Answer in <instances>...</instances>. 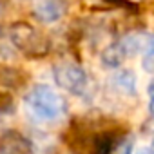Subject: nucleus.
Here are the masks:
<instances>
[{"mask_svg":"<svg viewBox=\"0 0 154 154\" xmlns=\"http://www.w3.org/2000/svg\"><path fill=\"white\" fill-rule=\"evenodd\" d=\"M27 114L40 123H56L67 112L65 98L49 85H35L24 98Z\"/></svg>","mask_w":154,"mask_h":154,"instance_id":"1","label":"nucleus"},{"mask_svg":"<svg viewBox=\"0 0 154 154\" xmlns=\"http://www.w3.org/2000/svg\"><path fill=\"white\" fill-rule=\"evenodd\" d=\"M9 40L11 44L27 58H44L51 51L49 38L40 33L35 26L27 22H15L9 27Z\"/></svg>","mask_w":154,"mask_h":154,"instance_id":"2","label":"nucleus"},{"mask_svg":"<svg viewBox=\"0 0 154 154\" xmlns=\"http://www.w3.org/2000/svg\"><path fill=\"white\" fill-rule=\"evenodd\" d=\"M89 154H132V138L118 123L96 127Z\"/></svg>","mask_w":154,"mask_h":154,"instance_id":"3","label":"nucleus"},{"mask_svg":"<svg viewBox=\"0 0 154 154\" xmlns=\"http://www.w3.org/2000/svg\"><path fill=\"white\" fill-rule=\"evenodd\" d=\"M53 78L56 85L71 94H85L89 87V76L85 69L76 62H58L53 67Z\"/></svg>","mask_w":154,"mask_h":154,"instance_id":"4","label":"nucleus"},{"mask_svg":"<svg viewBox=\"0 0 154 154\" xmlns=\"http://www.w3.org/2000/svg\"><path fill=\"white\" fill-rule=\"evenodd\" d=\"M0 154H35V145L20 131L8 129L0 136Z\"/></svg>","mask_w":154,"mask_h":154,"instance_id":"5","label":"nucleus"},{"mask_svg":"<svg viewBox=\"0 0 154 154\" xmlns=\"http://www.w3.org/2000/svg\"><path fill=\"white\" fill-rule=\"evenodd\" d=\"M33 13L42 24H56L65 13V2L63 0H36Z\"/></svg>","mask_w":154,"mask_h":154,"instance_id":"6","label":"nucleus"},{"mask_svg":"<svg viewBox=\"0 0 154 154\" xmlns=\"http://www.w3.org/2000/svg\"><path fill=\"white\" fill-rule=\"evenodd\" d=\"M109 85L120 93L122 96H136V76L132 71L129 69H123V71H118L111 76V80H109Z\"/></svg>","mask_w":154,"mask_h":154,"instance_id":"7","label":"nucleus"},{"mask_svg":"<svg viewBox=\"0 0 154 154\" xmlns=\"http://www.w3.org/2000/svg\"><path fill=\"white\" fill-rule=\"evenodd\" d=\"M26 76L20 69L11 65H0V85L4 89H20L26 85Z\"/></svg>","mask_w":154,"mask_h":154,"instance_id":"8","label":"nucleus"},{"mask_svg":"<svg viewBox=\"0 0 154 154\" xmlns=\"http://www.w3.org/2000/svg\"><path fill=\"white\" fill-rule=\"evenodd\" d=\"M141 67H143L147 72L154 74V35H152V40H150V45H149V49L143 53Z\"/></svg>","mask_w":154,"mask_h":154,"instance_id":"9","label":"nucleus"},{"mask_svg":"<svg viewBox=\"0 0 154 154\" xmlns=\"http://www.w3.org/2000/svg\"><path fill=\"white\" fill-rule=\"evenodd\" d=\"M15 107V102H13V96L8 89H2L0 91V112H11Z\"/></svg>","mask_w":154,"mask_h":154,"instance_id":"10","label":"nucleus"},{"mask_svg":"<svg viewBox=\"0 0 154 154\" xmlns=\"http://www.w3.org/2000/svg\"><path fill=\"white\" fill-rule=\"evenodd\" d=\"M103 2H107L109 6H116V8H125V9H132L134 6L131 2H127V0H103Z\"/></svg>","mask_w":154,"mask_h":154,"instance_id":"11","label":"nucleus"},{"mask_svg":"<svg viewBox=\"0 0 154 154\" xmlns=\"http://www.w3.org/2000/svg\"><path fill=\"white\" fill-rule=\"evenodd\" d=\"M149 111L150 114H154V84L149 85Z\"/></svg>","mask_w":154,"mask_h":154,"instance_id":"12","label":"nucleus"},{"mask_svg":"<svg viewBox=\"0 0 154 154\" xmlns=\"http://www.w3.org/2000/svg\"><path fill=\"white\" fill-rule=\"evenodd\" d=\"M132 154H154V147H150V149H138Z\"/></svg>","mask_w":154,"mask_h":154,"instance_id":"13","label":"nucleus"},{"mask_svg":"<svg viewBox=\"0 0 154 154\" xmlns=\"http://www.w3.org/2000/svg\"><path fill=\"white\" fill-rule=\"evenodd\" d=\"M152 147H154V138H152Z\"/></svg>","mask_w":154,"mask_h":154,"instance_id":"14","label":"nucleus"}]
</instances>
